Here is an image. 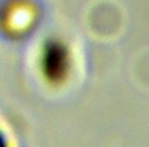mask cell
Listing matches in <instances>:
<instances>
[{
    "label": "cell",
    "instance_id": "obj_1",
    "mask_svg": "<svg viewBox=\"0 0 149 147\" xmlns=\"http://www.w3.org/2000/svg\"><path fill=\"white\" fill-rule=\"evenodd\" d=\"M0 147H7V142H5V137H3V133L0 132Z\"/></svg>",
    "mask_w": 149,
    "mask_h": 147
}]
</instances>
